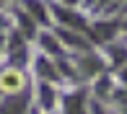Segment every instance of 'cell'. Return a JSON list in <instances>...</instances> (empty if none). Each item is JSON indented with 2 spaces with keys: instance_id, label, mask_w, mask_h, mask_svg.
Segmentation results:
<instances>
[{
  "instance_id": "3",
  "label": "cell",
  "mask_w": 127,
  "mask_h": 114,
  "mask_svg": "<svg viewBox=\"0 0 127 114\" xmlns=\"http://www.w3.org/2000/svg\"><path fill=\"white\" fill-rule=\"evenodd\" d=\"M67 114H83V96H70L67 99Z\"/></svg>"
},
{
  "instance_id": "5",
  "label": "cell",
  "mask_w": 127,
  "mask_h": 114,
  "mask_svg": "<svg viewBox=\"0 0 127 114\" xmlns=\"http://www.w3.org/2000/svg\"><path fill=\"white\" fill-rule=\"evenodd\" d=\"M39 99H42V104L47 106V109L52 106V101H55V99H52V91H49V86H42V88H39Z\"/></svg>"
},
{
  "instance_id": "2",
  "label": "cell",
  "mask_w": 127,
  "mask_h": 114,
  "mask_svg": "<svg viewBox=\"0 0 127 114\" xmlns=\"http://www.w3.org/2000/svg\"><path fill=\"white\" fill-rule=\"evenodd\" d=\"M57 16H60V21H65L67 26H73V28H83V21L78 18V16H73V13H67V10H57Z\"/></svg>"
},
{
  "instance_id": "9",
  "label": "cell",
  "mask_w": 127,
  "mask_h": 114,
  "mask_svg": "<svg viewBox=\"0 0 127 114\" xmlns=\"http://www.w3.org/2000/svg\"><path fill=\"white\" fill-rule=\"evenodd\" d=\"M24 28H26V34H34V26H31V18H29V16H24Z\"/></svg>"
},
{
  "instance_id": "1",
  "label": "cell",
  "mask_w": 127,
  "mask_h": 114,
  "mask_svg": "<svg viewBox=\"0 0 127 114\" xmlns=\"http://www.w3.org/2000/svg\"><path fill=\"white\" fill-rule=\"evenodd\" d=\"M24 112H26V96H10L0 106V114H24Z\"/></svg>"
},
{
  "instance_id": "6",
  "label": "cell",
  "mask_w": 127,
  "mask_h": 114,
  "mask_svg": "<svg viewBox=\"0 0 127 114\" xmlns=\"http://www.w3.org/2000/svg\"><path fill=\"white\" fill-rule=\"evenodd\" d=\"M39 75H47V78H52V75H55V70H52V67L47 65V62H44V60H39Z\"/></svg>"
},
{
  "instance_id": "4",
  "label": "cell",
  "mask_w": 127,
  "mask_h": 114,
  "mask_svg": "<svg viewBox=\"0 0 127 114\" xmlns=\"http://www.w3.org/2000/svg\"><path fill=\"white\" fill-rule=\"evenodd\" d=\"M29 10H31V13H34V16H36V18H39V21H42V24H44V21H47V10H44V8H42V5H39V3H36V0H29Z\"/></svg>"
},
{
  "instance_id": "10",
  "label": "cell",
  "mask_w": 127,
  "mask_h": 114,
  "mask_svg": "<svg viewBox=\"0 0 127 114\" xmlns=\"http://www.w3.org/2000/svg\"><path fill=\"white\" fill-rule=\"evenodd\" d=\"M122 99H127V96H122Z\"/></svg>"
},
{
  "instance_id": "7",
  "label": "cell",
  "mask_w": 127,
  "mask_h": 114,
  "mask_svg": "<svg viewBox=\"0 0 127 114\" xmlns=\"http://www.w3.org/2000/svg\"><path fill=\"white\" fill-rule=\"evenodd\" d=\"M96 34H99V36L101 39H109V36H112V34H114V26H99V28H96Z\"/></svg>"
},
{
  "instance_id": "8",
  "label": "cell",
  "mask_w": 127,
  "mask_h": 114,
  "mask_svg": "<svg viewBox=\"0 0 127 114\" xmlns=\"http://www.w3.org/2000/svg\"><path fill=\"white\" fill-rule=\"evenodd\" d=\"M42 42H44V47H47L49 52H57V44H55V39H52V36H44Z\"/></svg>"
}]
</instances>
